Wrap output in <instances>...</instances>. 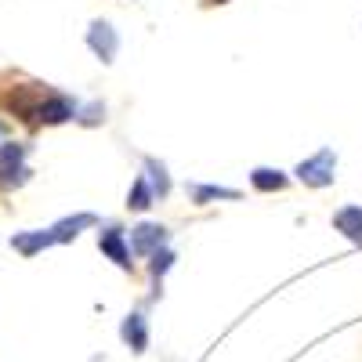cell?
Masks as SVG:
<instances>
[{
    "mask_svg": "<svg viewBox=\"0 0 362 362\" xmlns=\"http://www.w3.org/2000/svg\"><path fill=\"white\" fill-rule=\"evenodd\" d=\"M337 170V153H334V148H319V153L315 156H308V160H300L297 163V181H300V185H308V189H326V185H334V174Z\"/></svg>",
    "mask_w": 362,
    "mask_h": 362,
    "instance_id": "cell-1",
    "label": "cell"
},
{
    "mask_svg": "<svg viewBox=\"0 0 362 362\" xmlns=\"http://www.w3.org/2000/svg\"><path fill=\"white\" fill-rule=\"evenodd\" d=\"M25 177H29L25 145L22 141H0V185L11 189V185H22Z\"/></svg>",
    "mask_w": 362,
    "mask_h": 362,
    "instance_id": "cell-2",
    "label": "cell"
},
{
    "mask_svg": "<svg viewBox=\"0 0 362 362\" xmlns=\"http://www.w3.org/2000/svg\"><path fill=\"white\" fill-rule=\"evenodd\" d=\"M87 47L95 51V58L102 66H112V58H116V51H119V33L109 25V22H102V18H95L87 25Z\"/></svg>",
    "mask_w": 362,
    "mask_h": 362,
    "instance_id": "cell-3",
    "label": "cell"
},
{
    "mask_svg": "<svg viewBox=\"0 0 362 362\" xmlns=\"http://www.w3.org/2000/svg\"><path fill=\"white\" fill-rule=\"evenodd\" d=\"M98 250L116 264V268H124V272H131L134 268V261H131V247H127V239H124V232H119L116 225H105L102 232H98Z\"/></svg>",
    "mask_w": 362,
    "mask_h": 362,
    "instance_id": "cell-4",
    "label": "cell"
},
{
    "mask_svg": "<svg viewBox=\"0 0 362 362\" xmlns=\"http://www.w3.org/2000/svg\"><path fill=\"white\" fill-rule=\"evenodd\" d=\"M163 243H167V228L156 221H141L131 228V250L138 257H153L156 250H163Z\"/></svg>",
    "mask_w": 362,
    "mask_h": 362,
    "instance_id": "cell-5",
    "label": "cell"
},
{
    "mask_svg": "<svg viewBox=\"0 0 362 362\" xmlns=\"http://www.w3.org/2000/svg\"><path fill=\"white\" fill-rule=\"evenodd\" d=\"M76 112H80V105L69 95H47L37 109V124L54 127V124H66V119H76Z\"/></svg>",
    "mask_w": 362,
    "mask_h": 362,
    "instance_id": "cell-6",
    "label": "cell"
},
{
    "mask_svg": "<svg viewBox=\"0 0 362 362\" xmlns=\"http://www.w3.org/2000/svg\"><path fill=\"white\" fill-rule=\"evenodd\" d=\"M119 341H124L134 355H141L148 348V322L141 312H131L124 322H119Z\"/></svg>",
    "mask_w": 362,
    "mask_h": 362,
    "instance_id": "cell-7",
    "label": "cell"
},
{
    "mask_svg": "<svg viewBox=\"0 0 362 362\" xmlns=\"http://www.w3.org/2000/svg\"><path fill=\"white\" fill-rule=\"evenodd\" d=\"M11 247L22 254V257H37L40 250L54 247V232L51 228H33V232H15L11 235Z\"/></svg>",
    "mask_w": 362,
    "mask_h": 362,
    "instance_id": "cell-8",
    "label": "cell"
},
{
    "mask_svg": "<svg viewBox=\"0 0 362 362\" xmlns=\"http://www.w3.org/2000/svg\"><path fill=\"white\" fill-rule=\"evenodd\" d=\"M334 228L344 235V239H351L355 247H362V206H341L337 214H334Z\"/></svg>",
    "mask_w": 362,
    "mask_h": 362,
    "instance_id": "cell-9",
    "label": "cell"
},
{
    "mask_svg": "<svg viewBox=\"0 0 362 362\" xmlns=\"http://www.w3.org/2000/svg\"><path fill=\"white\" fill-rule=\"evenodd\" d=\"M98 218L95 214H73V218H62V221H54L51 232H54V243H73V239L83 232V228H95Z\"/></svg>",
    "mask_w": 362,
    "mask_h": 362,
    "instance_id": "cell-10",
    "label": "cell"
},
{
    "mask_svg": "<svg viewBox=\"0 0 362 362\" xmlns=\"http://www.w3.org/2000/svg\"><path fill=\"white\" fill-rule=\"evenodd\" d=\"M141 167H145V177H148V185H153L156 199H167V196H170V174H167V163L156 160V156H145Z\"/></svg>",
    "mask_w": 362,
    "mask_h": 362,
    "instance_id": "cell-11",
    "label": "cell"
},
{
    "mask_svg": "<svg viewBox=\"0 0 362 362\" xmlns=\"http://www.w3.org/2000/svg\"><path fill=\"white\" fill-rule=\"evenodd\" d=\"M250 185L257 192H283L290 185V177L283 170H276V167H254L250 170Z\"/></svg>",
    "mask_w": 362,
    "mask_h": 362,
    "instance_id": "cell-12",
    "label": "cell"
},
{
    "mask_svg": "<svg viewBox=\"0 0 362 362\" xmlns=\"http://www.w3.org/2000/svg\"><path fill=\"white\" fill-rule=\"evenodd\" d=\"M189 196L196 206H206V203H214V199H239L235 189H225V185H189Z\"/></svg>",
    "mask_w": 362,
    "mask_h": 362,
    "instance_id": "cell-13",
    "label": "cell"
},
{
    "mask_svg": "<svg viewBox=\"0 0 362 362\" xmlns=\"http://www.w3.org/2000/svg\"><path fill=\"white\" fill-rule=\"evenodd\" d=\"M156 203V192H153V185H148V177L141 174V177H134V185H131V192H127V206L131 210H148Z\"/></svg>",
    "mask_w": 362,
    "mask_h": 362,
    "instance_id": "cell-14",
    "label": "cell"
},
{
    "mask_svg": "<svg viewBox=\"0 0 362 362\" xmlns=\"http://www.w3.org/2000/svg\"><path fill=\"white\" fill-rule=\"evenodd\" d=\"M76 124H83V127H98V124H105V105H102V102L83 105V109L76 112Z\"/></svg>",
    "mask_w": 362,
    "mask_h": 362,
    "instance_id": "cell-15",
    "label": "cell"
},
{
    "mask_svg": "<svg viewBox=\"0 0 362 362\" xmlns=\"http://www.w3.org/2000/svg\"><path fill=\"white\" fill-rule=\"evenodd\" d=\"M170 264H174V254H170L167 247H163V250H156L153 257H148V272H153V279H156V283L170 272Z\"/></svg>",
    "mask_w": 362,
    "mask_h": 362,
    "instance_id": "cell-16",
    "label": "cell"
},
{
    "mask_svg": "<svg viewBox=\"0 0 362 362\" xmlns=\"http://www.w3.org/2000/svg\"><path fill=\"white\" fill-rule=\"evenodd\" d=\"M206 4H228V0H206Z\"/></svg>",
    "mask_w": 362,
    "mask_h": 362,
    "instance_id": "cell-17",
    "label": "cell"
},
{
    "mask_svg": "<svg viewBox=\"0 0 362 362\" xmlns=\"http://www.w3.org/2000/svg\"><path fill=\"white\" fill-rule=\"evenodd\" d=\"M0 134H4V127H0Z\"/></svg>",
    "mask_w": 362,
    "mask_h": 362,
    "instance_id": "cell-18",
    "label": "cell"
}]
</instances>
